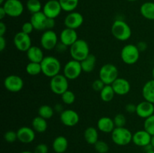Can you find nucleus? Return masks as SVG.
I'll list each match as a JSON object with an SVG mask.
<instances>
[{
    "label": "nucleus",
    "instance_id": "nucleus-1",
    "mask_svg": "<svg viewBox=\"0 0 154 153\" xmlns=\"http://www.w3.org/2000/svg\"><path fill=\"white\" fill-rule=\"evenodd\" d=\"M42 73L48 77H54L60 74L61 70V63L60 60L52 56H45L41 62Z\"/></svg>",
    "mask_w": 154,
    "mask_h": 153
},
{
    "label": "nucleus",
    "instance_id": "nucleus-2",
    "mask_svg": "<svg viewBox=\"0 0 154 153\" xmlns=\"http://www.w3.org/2000/svg\"><path fill=\"white\" fill-rule=\"evenodd\" d=\"M69 52L72 59L82 62L90 54L88 43L83 39H78L69 49Z\"/></svg>",
    "mask_w": 154,
    "mask_h": 153
},
{
    "label": "nucleus",
    "instance_id": "nucleus-3",
    "mask_svg": "<svg viewBox=\"0 0 154 153\" xmlns=\"http://www.w3.org/2000/svg\"><path fill=\"white\" fill-rule=\"evenodd\" d=\"M111 34L117 40L125 41L130 38L132 35V29L125 21L117 20L112 24Z\"/></svg>",
    "mask_w": 154,
    "mask_h": 153
},
{
    "label": "nucleus",
    "instance_id": "nucleus-4",
    "mask_svg": "<svg viewBox=\"0 0 154 153\" xmlns=\"http://www.w3.org/2000/svg\"><path fill=\"white\" fill-rule=\"evenodd\" d=\"M118 69L114 64L108 63L102 65L99 70V79L105 85H111L118 78Z\"/></svg>",
    "mask_w": 154,
    "mask_h": 153
},
{
    "label": "nucleus",
    "instance_id": "nucleus-5",
    "mask_svg": "<svg viewBox=\"0 0 154 153\" xmlns=\"http://www.w3.org/2000/svg\"><path fill=\"white\" fill-rule=\"evenodd\" d=\"M133 134L125 127L115 128L111 133V140L117 146H126L132 141Z\"/></svg>",
    "mask_w": 154,
    "mask_h": 153
},
{
    "label": "nucleus",
    "instance_id": "nucleus-6",
    "mask_svg": "<svg viewBox=\"0 0 154 153\" xmlns=\"http://www.w3.org/2000/svg\"><path fill=\"white\" fill-rule=\"evenodd\" d=\"M122 60L126 64H134L138 61L140 57V51L136 45L126 44L122 49L120 52Z\"/></svg>",
    "mask_w": 154,
    "mask_h": 153
},
{
    "label": "nucleus",
    "instance_id": "nucleus-7",
    "mask_svg": "<svg viewBox=\"0 0 154 153\" xmlns=\"http://www.w3.org/2000/svg\"><path fill=\"white\" fill-rule=\"evenodd\" d=\"M50 88L54 94L61 95L69 90V80L64 74H59L51 79Z\"/></svg>",
    "mask_w": 154,
    "mask_h": 153
},
{
    "label": "nucleus",
    "instance_id": "nucleus-8",
    "mask_svg": "<svg viewBox=\"0 0 154 153\" xmlns=\"http://www.w3.org/2000/svg\"><path fill=\"white\" fill-rule=\"evenodd\" d=\"M83 71L81 62L72 59L68 62L63 68V74L68 80H75L78 78Z\"/></svg>",
    "mask_w": 154,
    "mask_h": 153
},
{
    "label": "nucleus",
    "instance_id": "nucleus-9",
    "mask_svg": "<svg viewBox=\"0 0 154 153\" xmlns=\"http://www.w3.org/2000/svg\"><path fill=\"white\" fill-rule=\"evenodd\" d=\"M2 6L5 10L7 16L11 17H18L24 10L23 4L20 0H5Z\"/></svg>",
    "mask_w": 154,
    "mask_h": 153
},
{
    "label": "nucleus",
    "instance_id": "nucleus-10",
    "mask_svg": "<svg viewBox=\"0 0 154 153\" xmlns=\"http://www.w3.org/2000/svg\"><path fill=\"white\" fill-rule=\"evenodd\" d=\"M41 46L46 50H52L56 49L58 44V37L55 32L53 29L46 30L42 34L40 40Z\"/></svg>",
    "mask_w": 154,
    "mask_h": 153
},
{
    "label": "nucleus",
    "instance_id": "nucleus-11",
    "mask_svg": "<svg viewBox=\"0 0 154 153\" xmlns=\"http://www.w3.org/2000/svg\"><path fill=\"white\" fill-rule=\"evenodd\" d=\"M24 82L18 75L11 74L6 76L4 80V86L11 92H18L23 88Z\"/></svg>",
    "mask_w": 154,
    "mask_h": 153
},
{
    "label": "nucleus",
    "instance_id": "nucleus-12",
    "mask_svg": "<svg viewBox=\"0 0 154 153\" xmlns=\"http://www.w3.org/2000/svg\"><path fill=\"white\" fill-rule=\"evenodd\" d=\"M14 44L18 50L21 52H26L32 46V39L29 34L20 31L14 35Z\"/></svg>",
    "mask_w": 154,
    "mask_h": 153
},
{
    "label": "nucleus",
    "instance_id": "nucleus-13",
    "mask_svg": "<svg viewBox=\"0 0 154 153\" xmlns=\"http://www.w3.org/2000/svg\"><path fill=\"white\" fill-rule=\"evenodd\" d=\"M62 9L59 0H49L43 6L42 11L48 18L56 19L60 14Z\"/></svg>",
    "mask_w": 154,
    "mask_h": 153
},
{
    "label": "nucleus",
    "instance_id": "nucleus-14",
    "mask_svg": "<svg viewBox=\"0 0 154 153\" xmlns=\"http://www.w3.org/2000/svg\"><path fill=\"white\" fill-rule=\"evenodd\" d=\"M60 120L64 125L67 127H74L79 122L80 116L76 111L68 109L61 112Z\"/></svg>",
    "mask_w": 154,
    "mask_h": 153
},
{
    "label": "nucleus",
    "instance_id": "nucleus-15",
    "mask_svg": "<svg viewBox=\"0 0 154 153\" xmlns=\"http://www.w3.org/2000/svg\"><path fill=\"white\" fill-rule=\"evenodd\" d=\"M84 22V16L79 12H70L65 17L64 24L66 28L75 29L79 28Z\"/></svg>",
    "mask_w": 154,
    "mask_h": 153
},
{
    "label": "nucleus",
    "instance_id": "nucleus-16",
    "mask_svg": "<svg viewBox=\"0 0 154 153\" xmlns=\"http://www.w3.org/2000/svg\"><path fill=\"white\" fill-rule=\"evenodd\" d=\"M135 113L142 118H147L154 114V104L147 100L141 101L136 105Z\"/></svg>",
    "mask_w": 154,
    "mask_h": 153
},
{
    "label": "nucleus",
    "instance_id": "nucleus-17",
    "mask_svg": "<svg viewBox=\"0 0 154 153\" xmlns=\"http://www.w3.org/2000/svg\"><path fill=\"white\" fill-rule=\"evenodd\" d=\"M113 89L116 94L118 95H125L129 92L131 88L130 83L126 79L122 77H118L112 84Z\"/></svg>",
    "mask_w": 154,
    "mask_h": 153
},
{
    "label": "nucleus",
    "instance_id": "nucleus-18",
    "mask_svg": "<svg viewBox=\"0 0 154 153\" xmlns=\"http://www.w3.org/2000/svg\"><path fill=\"white\" fill-rule=\"evenodd\" d=\"M152 136L145 130H140L135 132L132 136V142L138 146L146 147L150 145Z\"/></svg>",
    "mask_w": 154,
    "mask_h": 153
},
{
    "label": "nucleus",
    "instance_id": "nucleus-19",
    "mask_svg": "<svg viewBox=\"0 0 154 153\" xmlns=\"http://www.w3.org/2000/svg\"><path fill=\"white\" fill-rule=\"evenodd\" d=\"M48 18V16L43 13V11H40L32 14L30 22L32 23L35 30H38V31H46Z\"/></svg>",
    "mask_w": 154,
    "mask_h": 153
},
{
    "label": "nucleus",
    "instance_id": "nucleus-20",
    "mask_svg": "<svg viewBox=\"0 0 154 153\" xmlns=\"http://www.w3.org/2000/svg\"><path fill=\"white\" fill-rule=\"evenodd\" d=\"M17 140L23 143H30L35 138V131L29 127H21L17 131Z\"/></svg>",
    "mask_w": 154,
    "mask_h": 153
},
{
    "label": "nucleus",
    "instance_id": "nucleus-21",
    "mask_svg": "<svg viewBox=\"0 0 154 153\" xmlns=\"http://www.w3.org/2000/svg\"><path fill=\"white\" fill-rule=\"evenodd\" d=\"M78 40V33L75 29L66 28L60 33V42L66 44L67 46H71Z\"/></svg>",
    "mask_w": 154,
    "mask_h": 153
},
{
    "label": "nucleus",
    "instance_id": "nucleus-22",
    "mask_svg": "<svg viewBox=\"0 0 154 153\" xmlns=\"http://www.w3.org/2000/svg\"><path fill=\"white\" fill-rule=\"evenodd\" d=\"M97 128L103 133L111 134L116 127L113 118L108 116H103L98 120Z\"/></svg>",
    "mask_w": 154,
    "mask_h": 153
},
{
    "label": "nucleus",
    "instance_id": "nucleus-23",
    "mask_svg": "<svg viewBox=\"0 0 154 153\" xmlns=\"http://www.w3.org/2000/svg\"><path fill=\"white\" fill-rule=\"evenodd\" d=\"M26 56L29 61L32 62L41 63L45 58L43 50L39 46H32L26 51Z\"/></svg>",
    "mask_w": 154,
    "mask_h": 153
},
{
    "label": "nucleus",
    "instance_id": "nucleus-24",
    "mask_svg": "<svg viewBox=\"0 0 154 153\" xmlns=\"http://www.w3.org/2000/svg\"><path fill=\"white\" fill-rule=\"evenodd\" d=\"M69 146L68 140L63 136H58L54 139L52 147L56 153H64Z\"/></svg>",
    "mask_w": 154,
    "mask_h": 153
},
{
    "label": "nucleus",
    "instance_id": "nucleus-25",
    "mask_svg": "<svg viewBox=\"0 0 154 153\" xmlns=\"http://www.w3.org/2000/svg\"><path fill=\"white\" fill-rule=\"evenodd\" d=\"M142 95L144 100L154 104V79L147 81L142 88Z\"/></svg>",
    "mask_w": 154,
    "mask_h": 153
},
{
    "label": "nucleus",
    "instance_id": "nucleus-26",
    "mask_svg": "<svg viewBox=\"0 0 154 153\" xmlns=\"http://www.w3.org/2000/svg\"><path fill=\"white\" fill-rule=\"evenodd\" d=\"M141 15L150 20H154V2H147L141 4L140 8Z\"/></svg>",
    "mask_w": 154,
    "mask_h": 153
},
{
    "label": "nucleus",
    "instance_id": "nucleus-27",
    "mask_svg": "<svg viewBox=\"0 0 154 153\" xmlns=\"http://www.w3.org/2000/svg\"><path fill=\"white\" fill-rule=\"evenodd\" d=\"M84 139L86 142L90 145H94L99 140V133L96 128L88 127L84 133Z\"/></svg>",
    "mask_w": 154,
    "mask_h": 153
},
{
    "label": "nucleus",
    "instance_id": "nucleus-28",
    "mask_svg": "<svg viewBox=\"0 0 154 153\" xmlns=\"http://www.w3.org/2000/svg\"><path fill=\"white\" fill-rule=\"evenodd\" d=\"M33 130L38 133H44L48 129V122L47 119L41 116H36L33 118L32 122Z\"/></svg>",
    "mask_w": 154,
    "mask_h": 153
},
{
    "label": "nucleus",
    "instance_id": "nucleus-29",
    "mask_svg": "<svg viewBox=\"0 0 154 153\" xmlns=\"http://www.w3.org/2000/svg\"><path fill=\"white\" fill-rule=\"evenodd\" d=\"M83 71L86 73H90L95 69L96 64V57L93 54L90 53L87 58L81 62Z\"/></svg>",
    "mask_w": 154,
    "mask_h": 153
},
{
    "label": "nucleus",
    "instance_id": "nucleus-30",
    "mask_svg": "<svg viewBox=\"0 0 154 153\" xmlns=\"http://www.w3.org/2000/svg\"><path fill=\"white\" fill-rule=\"evenodd\" d=\"M114 89L111 85H105L100 92V98L104 102H110L113 100L115 95Z\"/></svg>",
    "mask_w": 154,
    "mask_h": 153
},
{
    "label": "nucleus",
    "instance_id": "nucleus-31",
    "mask_svg": "<svg viewBox=\"0 0 154 153\" xmlns=\"http://www.w3.org/2000/svg\"><path fill=\"white\" fill-rule=\"evenodd\" d=\"M63 10L66 12H72L77 8L79 0H59Z\"/></svg>",
    "mask_w": 154,
    "mask_h": 153
},
{
    "label": "nucleus",
    "instance_id": "nucleus-32",
    "mask_svg": "<svg viewBox=\"0 0 154 153\" xmlns=\"http://www.w3.org/2000/svg\"><path fill=\"white\" fill-rule=\"evenodd\" d=\"M54 114V110L51 106L48 104L42 105L38 109V116L45 118L50 119Z\"/></svg>",
    "mask_w": 154,
    "mask_h": 153
},
{
    "label": "nucleus",
    "instance_id": "nucleus-33",
    "mask_svg": "<svg viewBox=\"0 0 154 153\" xmlns=\"http://www.w3.org/2000/svg\"><path fill=\"white\" fill-rule=\"evenodd\" d=\"M26 8L32 14H33L42 11V9H43V8L39 0H28L26 2Z\"/></svg>",
    "mask_w": 154,
    "mask_h": 153
},
{
    "label": "nucleus",
    "instance_id": "nucleus-34",
    "mask_svg": "<svg viewBox=\"0 0 154 153\" xmlns=\"http://www.w3.org/2000/svg\"><path fill=\"white\" fill-rule=\"evenodd\" d=\"M26 73L28 74L32 75V76H35V75L39 74L40 73H42L41 63L29 62L26 67Z\"/></svg>",
    "mask_w": 154,
    "mask_h": 153
},
{
    "label": "nucleus",
    "instance_id": "nucleus-35",
    "mask_svg": "<svg viewBox=\"0 0 154 153\" xmlns=\"http://www.w3.org/2000/svg\"><path fill=\"white\" fill-rule=\"evenodd\" d=\"M144 128L146 131L151 136H154V114L148 118H145L144 122Z\"/></svg>",
    "mask_w": 154,
    "mask_h": 153
},
{
    "label": "nucleus",
    "instance_id": "nucleus-36",
    "mask_svg": "<svg viewBox=\"0 0 154 153\" xmlns=\"http://www.w3.org/2000/svg\"><path fill=\"white\" fill-rule=\"evenodd\" d=\"M62 100L64 104L68 105L72 104L75 100V94L73 92L67 90L63 94H61Z\"/></svg>",
    "mask_w": 154,
    "mask_h": 153
},
{
    "label": "nucleus",
    "instance_id": "nucleus-37",
    "mask_svg": "<svg viewBox=\"0 0 154 153\" xmlns=\"http://www.w3.org/2000/svg\"><path fill=\"white\" fill-rule=\"evenodd\" d=\"M93 146L98 153H107L109 151V146L105 141L98 140Z\"/></svg>",
    "mask_w": 154,
    "mask_h": 153
},
{
    "label": "nucleus",
    "instance_id": "nucleus-38",
    "mask_svg": "<svg viewBox=\"0 0 154 153\" xmlns=\"http://www.w3.org/2000/svg\"><path fill=\"white\" fill-rule=\"evenodd\" d=\"M114 122V124H115L116 128H122L125 127L126 124V118L123 114L119 113L114 116V118H113Z\"/></svg>",
    "mask_w": 154,
    "mask_h": 153
},
{
    "label": "nucleus",
    "instance_id": "nucleus-39",
    "mask_svg": "<svg viewBox=\"0 0 154 153\" xmlns=\"http://www.w3.org/2000/svg\"><path fill=\"white\" fill-rule=\"evenodd\" d=\"M4 139L6 142H15L17 140V131H14V130H8V131L5 132L4 134Z\"/></svg>",
    "mask_w": 154,
    "mask_h": 153
},
{
    "label": "nucleus",
    "instance_id": "nucleus-40",
    "mask_svg": "<svg viewBox=\"0 0 154 153\" xmlns=\"http://www.w3.org/2000/svg\"><path fill=\"white\" fill-rule=\"evenodd\" d=\"M35 29L34 26H33L32 23L31 22H24L22 25L21 27V31L24 33H26V34H30L33 32V30Z\"/></svg>",
    "mask_w": 154,
    "mask_h": 153
},
{
    "label": "nucleus",
    "instance_id": "nucleus-41",
    "mask_svg": "<svg viewBox=\"0 0 154 153\" xmlns=\"http://www.w3.org/2000/svg\"><path fill=\"white\" fill-rule=\"evenodd\" d=\"M105 84L104 83L103 81L101 80L100 79L96 80L93 82V84H92V87H93V89L96 92H100L102 90V88L105 87Z\"/></svg>",
    "mask_w": 154,
    "mask_h": 153
},
{
    "label": "nucleus",
    "instance_id": "nucleus-42",
    "mask_svg": "<svg viewBox=\"0 0 154 153\" xmlns=\"http://www.w3.org/2000/svg\"><path fill=\"white\" fill-rule=\"evenodd\" d=\"M48 146L45 143H40L35 148L34 153H48Z\"/></svg>",
    "mask_w": 154,
    "mask_h": 153
},
{
    "label": "nucleus",
    "instance_id": "nucleus-43",
    "mask_svg": "<svg viewBox=\"0 0 154 153\" xmlns=\"http://www.w3.org/2000/svg\"><path fill=\"white\" fill-rule=\"evenodd\" d=\"M55 19L48 18V21H47V30L53 29V28L55 26Z\"/></svg>",
    "mask_w": 154,
    "mask_h": 153
},
{
    "label": "nucleus",
    "instance_id": "nucleus-44",
    "mask_svg": "<svg viewBox=\"0 0 154 153\" xmlns=\"http://www.w3.org/2000/svg\"><path fill=\"white\" fill-rule=\"evenodd\" d=\"M126 110L129 113H133L136 112V105L133 104H128L126 106Z\"/></svg>",
    "mask_w": 154,
    "mask_h": 153
},
{
    "label": "nucleus",
    "instance_id": "nucleus-45",
    "mask_svg": "<svg viewBox=\"0 0 154 153\" xmlns=\"http://www.w3.org/2000/svg\"><path fill=\"white\" fill-rule=\"evenodd\" d=\"M137 47L138 48V50H139L140 52H143V51L146 50L147 48V44L146 42L144 41H140L138 42V44L136 45Z\"/></svg>",
    "mask_w": 154,
    "mask_h": 153
},
{
    "label": "nucleus",
    "instance_id": "nucleus-46",
    "mask_svg": "<svg viewBox=\"0 0 154 153\" xmlns=\"http://www.w3.org/2000/svg\"><path fill=\"white\" fill-rule=\"evenodd\" d=\"M56 49H57V50L59 51V52H63L67 49V46H66V44H64L62 43V42H60V43L57 44V46H56Z\"/></svg>",
    "mask_w": 154,
    "mask_h": 153
},
{
    "label": "nucleus",
    "instance_id": "nucleus-47",
    "mask_svg": "<svg viewBox=\"0 0 154 153\" xmlns=\"http://www.w3.org/2000/svg\"><path fill=\"white\" fill-rule=\"evenodd\" d=\"M6 40L4 36H0V51L2 52L6 47Z\"/></svg>",
    "mask_w": 154,
    "mask_h": 153
},
{
    "label": "nucleus",
    "instance_id": "nucleus-48",
    "mask_svg": "<svg viewBox=\"0 0 154 153\" xmlns=\"http://www.w3.org/2000/svg\"><path fill=\"white\" fill-rule=\"evenodd\" d=\"M6 31H7V26H6L5 24L2 21V22H0V36H4Z\"/></svg>",
    "mask_w": 154,
    "mask_h": 153
},
{
    "label": "nucleus",
    "instance_id": "nucleus-49",
    "mask_svg": "<svg viewBox=\"0 0 154 153\" xmlns=\"http://www.w3.org/2000/svg\"><path fill=\"white\" fill-rule=\"evenodd\" d=\"M6 15L7 14H6L5 10L4 8H3L2 6H1V8H0V19L2 20L3 18L6 16Z\"/></svg>",
    "mask_w": 154,
    "mask_h": 153
},
{
    "label": "nucleus",
    "instance_id": "nucleus-50",
    "mask_svg": "<svg viewBox=\"0 0 154 153\" xmlns=\"http://www.w3.org/2000/svg\"><path fill=\"white\" fill-rule=\"evenodd\" d=\"M150 145H151L152 147L154 148V136H152L151 141H150Z\"/></svg>",
    "mask_w": 154,
    "mask_h": 153
},
{
    "label": "nucleus",
    "instance_id": "nucleus-51",
    "mask_svg": "<svg viewBox=\"0 0 154 153\" xmlns=\"http://www.w3.org/2000/svg\"><path fill=\"white\" fill-rule=\"evenodd\" d=\"M20 153H34V152H29V151H23V152H21Z\"/></svg>",
    "mask_w": 154,
    "mask_h": 153
},
{
    "label": "nucleus",
    "instance_id": "nucleus-52",
    "mask_svg": "<svg viewBox=\"0 0 154 153\" xmlns=\"http://www.w3.org/2000/svg\"><path fill=\"white\" fill-rule=\"evenodd\" d=\"M5 2V0H0V4H4Z\"/></svg>",
    "mask_w": 154,
    "mask_h": 153
},
{
    "label": "nucleus",
    "instance_id": "nucleus-53",
    "mask_svg": "<svg viewBox=\"0 0 154 153\" xmlns=\"http://www.w3.org/2000/svg\"><path fill=\"white\" fill-rule=\"evenodd\" d=\"M152 76H153V79H154V68H153V70H152Z\"/></svg>",
    "mask_w": 154,
    "mask_h": 153
},
{
    "label": "nucleus",
    "instance_id": "nucleus-54",
    "mask_svg": "<svg viewBox=\"0 0 154 153\" xmlns=\"http://www.w3.org/2000/svg\"><path fill=\"white\" fill-rule=\"evenodd\" d=\"M147 153H154V150H151V151L150 152H147Z\"/></svg>",
    "mask_w": 154,
    "mask_h": 153
},
{
    "label": "nucleus",
    "instance_id": "nucleus-55",
    "mask_svg": "<svg viewBox=\"0 0 154 153\" xmlns=\"http://www.w3.org/2000/svg\"><path fill=\"white\" fill-rule=\"evenodd\" d=\"M127 1H129V2H135V1H136V0H127Z\"/></svg>",
    "mask_w": 154,
    "mask_h": 153
}]
</instances>
